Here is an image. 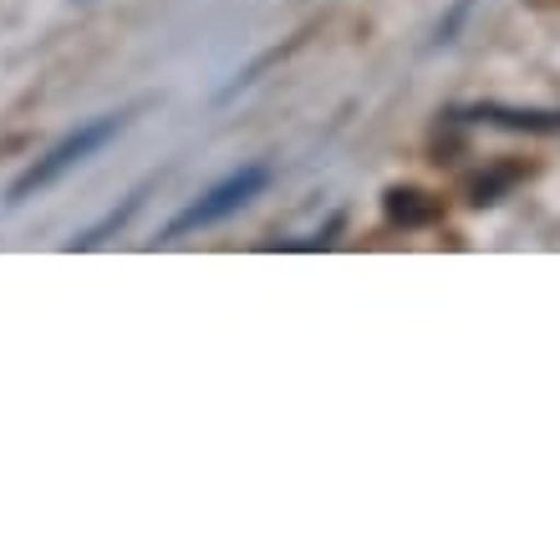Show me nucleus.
I'll use <instances>...</instances> for the list:
<instances>
[{"mask_svg":"<svg viewBox=\"0 0 560 554\" xmlns=\"http://www.w3.org/2000/svg\"><path fill=\"white\" fill-rule=\"evenodd\" d=\"M128 122H133V107H122V113H103V117H92V122H82V128H72L61 143H51L42 158L31 163L26 174L15 178L5 199H11V204H26L31 193H46L51 184H61V178L72 174V168H82L88 158H97V153H103V148L113 143Z\"/></svg>","mask_w":560,"mask_h":554,"instance_id":"f257e3e1","label":"nucleus"},{"mask_svg":"<svg viewBox=\"0 0 560 554\" xmlns=\"http://www.w3.org/2000/svg\"><path fill=\"white\" fill-rule=\"evenodd\" d=\"M266 189H270V168H266V163H245V168H235L230 178H220L209 193H199L184 214H174V220L163 224L159 239H184V234L214 229V224H224L230 214H240L250 199H260Z\"/></svg>","mask_w":560,"mask_h":554,"instance_id":"f03ea898","label":"nucleus"},{"mask_svg":"<svg viewBox=\"0 0 560 554\" xmlns=\"http://www.w3.org/2000/svg\"><path fill=\"white\" fill-rule=\"evenodd\" d=\"M464 117H474V122H500V128H525V132H556L560 128V113H520V107H504V103L464 107Z\"/></svg>","mask_w":560,"mask_h":554,"instance_id":"7ed1b4c3","label":"nucleus"},{"mask_svg":"<svg viewBox=\"0 0 560 554\" xmlns=\"http://www.w3.org/2000/svg\"><path fill=\"white\" fill-rule=\"evenodd\" d=\"M138 204H143V189H138V193H128V204H122V209H107L103 220L92 224V229H82V234H77V239H72V245H67V249H97V245H103V239H107V234H113V229H122V224L133 220V214H138Z\"/></svg>","mask_w":560,"mask_h":554,"instance_id":"20e7f679","label":"nucleus"}]
</instances>
